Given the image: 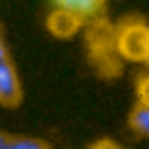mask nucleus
<instances>
[{
    "label": "nucleus",
    "mask_w": 149,
    "mask_h": 149,
    "mask_svg": "<svg viewBox=\"0 0 149 149\" xmlns=\"http://www.w3.org/2000/svg\"><path fill=\"white\" fill-rule=\"evenodd\" d=\"M116 51L127 59L149 61V29L143 24H130L118 29L116 37Z\"/></svg>",
    "instance_id": "nucleus-1"
},
{
    "label": "nucleus",
    "mask_w": 149,
    "mask_h": 149,
    "mask_svg": "<svg viewBox=\"0 0 149 149\" xmlns=\"http://www.w3.org/2000/svg\"><path fill=\"white\" fill-rule=\"evenodd\" d=\"M22 103V84L13 61H0V105L18 107Z\"/></svg>",
    "instance_id": "nucleus-2"
},
{
    "label": "nucleus",
    "mask_w": 149,
    "mask_h": 149,
    "mask_svg": "<svg viewBox=\"0 0 149 149\" xmlns=\"http://www.w3.org/2000/svg\"><path fill=\"white\" fill-rule=\"evenodd\" d=\"M81 22H84V20L77 13H72V11H68V9H61V7H55V11L48 15L46 26L55 37H72L74 33L79 31Z\"/></svg>",
    "instance_id": "nucleus-3"
},
{
    "label": "nucleus",
    "mask_w": 149,
    "mask_h": 149,
    "mask_svg": "<svg viewBox=\"0 0 149 149\" xmlns=\"http://www.w3.org/2000/svg\"><path fill=\"white\" fill-rule=\"evenodd\" d=\"M53 2H55V7H61V9L77 13L81 20L99 15L105 7V0H53Z\"/></svg>",
    "instance_id": "nucleus-4"
},
{
    "label": "nucleus",
    "mask_w": 149,
    "mask_h": 149,
    "mask_svg": "<svg viewBox=\"0 0 149 149\" xmlns=\"http://www.w3.org/2000/svg\"><path fill=\"white\" fill-rule=\"evenodd\" d=\"M130 127L134 132H138L140 136L149 138V107L147 105H134V110L130 112Z\"/></svg>",
    "instance_id": "nucleus-5"
},
{
    "label": "nucleus",
    "mask_w": 149,
    "mask_h": 149,
    "mask_svg": "<svg viewBox=\"0 0 149 149\" xmlns=\"http://www.w3.org/2000/svg\"><path fill=\"white\" fill-rule=\"evenodd\" d=\"M5 149H53L46 140L35 136H9Z\"/></svg>",
    "instance_id": "nucleus-6"
},
{
    "label": "nucleus",
    "mask_w": 149,
    "mask_h": 149,
    "mask_svg": "<svg viewBox=\"0 0 149 149\" xmlns=\"http://www.w3.org/2000/svg\"><path fill=\"white\" fill-rule=\"evenodd\" d=\"M136 92H138V103L149 107V74H145V77L138 79V84H136Z\"/></svg>",
    "instance_id": "nucleus-7"
},
{
    "label": "nucleus",
    "mask_w": 149,
    "mask_h": 149,
    "mask_svg": "<svg viewBox=\"0 0 149 149\" xmlns=\"http://www.w3.org/2000/svg\"><path fill=\"white\" fill-rule=\"evenodd\" d=\"M7 59H11V55H9V48H7V44H5L2 31H0V61H7Z\"/></svg>",
    "instance_id": "nucleus-8"
},
{
    "label": "nucleus",
    "mask_w": 149,
    "mask_h": 149,
    "mask_svg": "<svg viewBox=\"0 0 149 149\" xmlns=\"http://www.w3.org/2000/svg\"><path fill=\"white\" fill-rule=\"evenodd\" d=\"M92 149H123L121 145H114L112 140H101V143H97Z\"/></svg>",
    "instance_id": "nucleus-9"
},
{
    "label": "nucleus",
    "mask_w": 149,
    "mask_h": 149,
    "mask_svg": "<svg viewBox=\"0 0 149 149\" xmlns=\"http://www.w3.org/2000/svg\"><path fill=\"white\" fill-rule=\"evenodd\" d=\"M7 140H9V134H5V132H0V149H5Z\"/></svg>",
    "instance_id": "nucleus-10"
}]
</instances>
